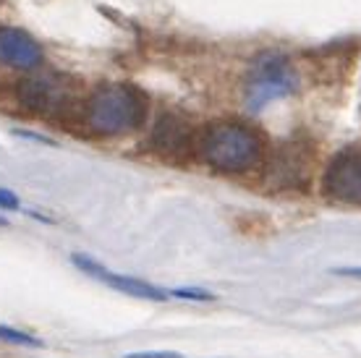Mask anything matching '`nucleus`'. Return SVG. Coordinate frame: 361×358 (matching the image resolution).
<instances>
[{"label": "nucleus", "mask_w": 361, "mask_h": 358, "mask_svg": "<svg viewBox=\"0 0 361 358\" xmlns=\"http://www.w3.org/2000/svg\"><path fill=\"white\" fill-rule=\"evenodd\" d=\"M147 97L131 84H102L84 102L82 121L97 136H123L145 123Z\"/></svg>", "instance_id": "1"}, {"label": "nucleus", "mask_w": 361, "mask_h": 358, "mask_svg": "<svg viewBox=\"0 0 361 358\" xmlns=\"http://www.w3.org/2000/svg\"><path fill=\"white\" fill-rule=\"evenodd\" d=\"M199 154L215 171L244 173L262 162L264 139L252 125L223 121L204 128L199 139Z\"/></svg>", "instance_id": "2"}, {"label": "nucleus", "mask_w": 361, "mask_h": 358, "mask_svg": "<svg viewBox=\"0 0 361 358\" xmlns=\"http://www.w3.org/2000/svg\"><path fill=\"white\" fill-rule=\"evenodd\" d=\"M298 87V73L290 66L288 58L278 53H267L246 73L244 81V97L249 110H262L275 99H283L293 94Z\"/></svg>", "instance_id": "3"}, {"label": "nucleus", "mask_w": 361, "mask_h": 358, "mask_svg": "<svg viewBox=\"0 0 361 358\" xmlns=\"http://www.w3.org/2000/svg\"><path fill=\"white\" fill-rule=\"evenodd\" d=\"M18 102L37 116H63L73 105V84L58 73H39L24 79L16 90Z\"/></svg>", "instance_id": "4"}, {"label": "nucleus", "mask_w": 361, "mask_h": 358, "mask_svg": "<svg viewBox=\"0 0 361 358\" xmlns=\"http://www.w3.org/2000/svg\"><path fill=\"white\" fill-rule=\"evenodd\" d=\"M322 186L327 197L345 204H361V149L335 154L327 165Z\"/></svg>", "instance_id": "5"}, {"label": "nucleus", "mask_w": 361, "mask_h": 358, "mask_svg": "<svg viewBox=\"0 0 361 358\" xmlns=\"http://www.w3.org/2000/svg\"><path fill=\"white\" fill-rule=\"evenodd\" d=\"M45 61V53L35 37L24 29L0 27V63L18 71H35Z\"/></svg>", "instance_id": "6"}, {"label": "nucleus", "mask_w": 361, "mask_h": 358, "mask_svg": "<svg viewBox=\"0 0 361 358\" xmlns=\"http://www.w3.org/2000/svg\"><path fill=\"white\" fill-rule=\"evenodd\" d=\"M301 144H283L270 160V180L275 188H301L309 180V157L304 149H298Z\"/></svg>", "instance_id": "7"}, {"label": "nucleus", "mask_w": 361, "mask_h": 358, "mask_svg": "<svg viewBox=\"0 0 361 358\" xmlns=\"http://www.w3.org/2000/svg\"><path fill=\"white\" fill-rule=\"evenodd\" d=\"M71 261L79 269H84L87 275H92V278H99L102 283H108L110 288H116V290H121V293H128V296H136V298H147V301H165V298H168L163 290L152 288L149 283H142V280H134V278H121V275H113V272H108V269L102 267V264H97V261L90 259V257L73 254Z\"/></svg>", "instance_id": "8"}, {"label": "nucleus", "mask_w": 361, "mask_h": 358, "mask_svg": "<svg viewBox=\"0 0 361 358\" xmlns=\"http://www.w3.org/2000/svg\"><path fill=\"white\" fill-rule=\"evenodd\" d=\"M152 147L163 154H186L191 147V128L178 116L157 118L152 131Z\"/></svg>", "instance_id": "9"}, {"label": "nucleus", "mask_w": 361, "mask_h": 358, "mask_svg": "<svg viewBox=\"0 0 361 358\" xmlns=\"http://www.w3.org/2000/svg\"><path fill=\"white\" fill-rule=\"evenodd\" d=\"M0 338L8 342H18V345H39V340H35L32 335H24V332L18 330H11V327H0Z\"/></svg>", "instance_id": "10"}, {"label": "nucleus", "mask_w": 361, "mask_h": 358, "mask_svg": "<svg viewBox=\"0 0 361 358\" xmlns=\"http://www.w3.org/2000/svg\"><path fill=\"white\" fill-rule=\"evenodd\" d=\"M173 296L191 298V301H212L215 293H209V290H199V288H178V290H173Z\"/></svg>", "instance_id": "11"}, {"label": "nucleus", "mask_w": 361, "mask_h": 358, "mask_svg": "<svg viewBox=\"0 0 361 358\" xmlns=\"http://www.w3.org/2000/svg\"><path fill=\"white\" fill-rule=\"evenodd\" d=\"M126 358H183V356L180 353H157V350H152V353H131Z\"/></svg>", "instance_id": "12"}, {"label": "nucleus", "mask_w": 361, "mask_h": 358, "mask_svg": "<svg viewBox=\"0 0 361 358\" xmlns=\"http://www.w3.org/2000/svg\"><path fill=\"white\" fill-rule=\"evenodd\" d=\"M0 206H18V199L6 191V188H0Z\"/></svg>", "instance_id": "13"}, {"label": "nucleus", "mask_w": 361, "mask_h": 358, "mask_svg": "<svg viewBox=\"0 0 361 358\" xmlns=\"http://www.w3.org/2000/svg\"><path fill=\"white\" fill-rule=\"evenodd\" d=\"M6 225H8V223H6V220H3V217H0V228H6Z\"/></svg>", "instance_id": "14"}]
</instances>
